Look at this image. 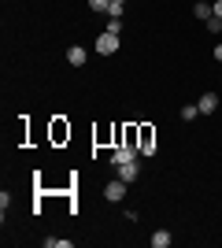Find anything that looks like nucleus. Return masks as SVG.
Here are the masks:
<instances>
[{
	"instance_id": "obj_8",
	"label": "nucleus",
	"mask_w": 222,
	"mask_h": 248,
	"mask_svg": "<svg viewBox=\"0 0 222 248\" xmlns=\"http://www.w3.org/2000/svg\"><path fill=\"white\" fill-rule=\"evenodd\" d=\"M196 108H200V115H211L215 108H219V96H215V93H204L200 100H196Z\"/></svg>"
},
{
	"instance_id": "obj_14",
	"label": "nucleus",
	"mask_w": 222,
	"mask_h": 248,
	"mask_svg": "<svg viewBox=\"0 0 222 248\" xmlns=\"http://www.w3.org/2000/svg\"><path fill=\"white\" fill-rule=\"evenodd\" d=\"M207 30H211V33H222V19H219V15H211V19H207Z\"/></svg>"
},
{
	"instance_id": "obj_17",
	"label": "nucleus",
	"mask_w": 222,
	"mask_h": 248,
	"mask_svg": "<svg viewBox=\"0 0 222 248\" xmlns=\"http://www.w3.org/2000/svg\"><path fill=\"white\" fill-rule=\"evenodd\" d=\"M215 60H219V63H222V45H215Z\"/></svg>"
},
{
	"instance_id": "obj_7",
	"label": "nucleus",
	"mask_w": 222,
	"mask_h": 248,
	"mask_svg": "<svg viewBox=\"0 0 222 248\" xmlns=\"http://www.w3.org/2000/svg\"><path fill=\"white\" fill-rule=\"evenodd\" d=\"M85 60H89V56H85L82 45H71V48H67V63H71V67H82Z\"/></svg>"
},
{
	"instance_id": "obj_9",
	"label": "nucleus",
	"mask_w": 222,
	"mask_h": 248,
	"mask_svg": "<svg viewBox=\"0 0 222 248\" xmlns=\"http://www.w3.org/2000/svg\"><path fill=\"white\" fill-rule=\"evenodd\" d=\"M148 241H152V248H170V241H174V237H170V230H156Z\"/></svg>"
},
{
	"instance_id": "obj_16",
	"label": "nucleus",
	"mask_w": 222,
	"mask_h": 248,
	"mask_svg": "<svg viewBox=\"0 0 222 248\" xmlns=\"http://www.w3.org/2000/svg\"><path fill=\"white\" fill-rule=\"evenodd\" d=\"M211 8H215V15H219V19H222V0H215Z\"/></svg>"
},
{
	"instance_id": "obj_4",
	"label": "nucleus",
	"mask_w": 222,
	"mask_h": 248,
	"mask_svg": "<svg viewBox=\"0 0 222 248\" xmlns=\"http://www.w3.org/2000/svg\"><path fill=\"white\" fill-rule=\"evenodd\" d=\"M137 155H141V148L137 145H115V152H111V163H126V159H137Z\"/></svg>"
},
{
	"instance_id": "obj_11",
	"label": "nucleus",
	"mask_w": 222,
	"mask_h": 248,
	"mask_svg": "<svg viewBox=\"0 0 222 248\" xmlns=\"http://www.w3.org/2000/svg\"><path fill=\"white\" fill-rule=\"evenodd\" d=\"M181 119H185V123L200 119V108H196V104H185V108H181Z\"/></svg>"
},
{
	"instance_id": "obj_3",
	"label": "nucleus",
	"mask_w": 222,
	"mask_h": 248,
	"mask_svg": "<svg viewBox=\"0 0 222 248\" xmlns=\"http://www.w3.org/2000/svg\"><path fill=\"white\" fill-rule=\"evenodd\" d=\"M96 52H100V56H115V52H118V33L104 30L100 37H96Z\"/></svg>"
},
{
	"instance_id": "obj_6",
	"label": "nucleus",
	"mask_w": 222,
	"mask_h": 248,
	"mask_svg": "<svg viewBox=\"0 0 222 248\" xmlns=\"http://www.w3.org/2000/svg\"><path fill=\"white\" fill-rule=\"evenodd\" d=\"M67 137H71V126H67L63 119H56V123H52V141H56V145H63Z\"/></svg>"
},
{
	"instance_id": "obj_15",
	"label": "nucleus",
	"mask_w": 222,
	"mask_h": 248,
	"mask_svg": "<svg viewBox=\"0 0 222 248\" xmlns=\"http://www.w3.org/2000/svg\"><path fill=\"white\" fill-rule=\"evenodd\" d=\"M0 207H4V215H8V207H11V193H8V189L0 193Z\"/></svg>"
},
{
	"instance_id": "obj_12",
	"label": "nucleus",
	"mask_w": 222,
	"mask_h": 248,
	"mask_svg": "<svg viewBox=\"0 0 222 248\" xmlns=\"http://www.w3.org/2000/svg\"><path fill=\"white\" fill-rule=\"evenodd\" d=\"M89 8H93L96 15H107V8H111V0H89Z\"/></svg>"
},
{
	"instance_id": "obj_10",
	"label": "nucleus",
	"mask_w": 222,
	"mask_h": 248,
	"mask_svg": "<svg viewBox=\"0 0 222 248\" xmlns=\"http://www.w3.org/2000/svg\"><path fill=\"white\" fill-rule=\"evenodd\" d=\"M192 15L207 22V19H211V15H215V8H211V4H204V0H200V4H192Z\"/></svg>"
},
{
	"instance_id": "obj_1",
	"label": "nucleus",
	"mask_w": 222,
	"mask_h": 248,
	"mask_svg": "<svg viewBox=\"0 0 222 248\" xmlns=\"http://www.w3.org/2000/svg\"><path fill=\"white\" fill-rule=\"evenodd\" d=\"M137 148L141 155H156V130L148 123H137Z\"/></svg>"
},
{
	"instance_id": "obj_13",
	"label": "nucleus",
	"mask_w": 222,
	"mask_h": 248,
	"mask_svg": "<svg viewBox=\"0 0 222 248\" xmlns=\"http://www.w3.org/2000/svg\"><path fill=\"white\" fill-rule=\"evenodd\" d=\"M44 245H48V248H71V237H48Z\"/></svg>"
},
{
	"instance_id": "obj_5",
	"label": "nucleus",
	"mask_w": 222,
	"mask_h": 248,
	"mask_svg": "<svg viewBox=\"0 0 222 248\" xmlns=\"http://www.w3.org/2000/svg\"><path fill=\"white\" fill-rule=\"evenodd\" d=\"M122 197H126V182H122V178H115V182H107V186H104V200L118 204Z\"/></svg>"
},
{
	"instance_id": "obj_18",
	"label": "nucleus",
	"mask_w": 222,
	"mask_h": 248,
	"mask_svg": "<svg viewBox=\"0 0 222 248\" xmlns=\"http://www.w3.org/2000/svg\"><path fill=\"white\" fill-rule=\"evenodd\" d=\"M111 4H126V0H111Z\"/></svg>"
},
{
	"instance_id": "obj_2",
	"label": "nucleus",
	"mask_w": 222,
	"mask_h": 248,
	"mask_svg": "<svg viewBox=\"0 0 222 248\" xmlns=\"http://www.w3.org/2000/svg\"><path fill=\"white\" fill-rule=\"evenodd\" d=\"M115 178H122L126 186H130V182H137V178H141V155H137V159H126V163H118V167H115Z\"/></svg>"
}]
</instances>
